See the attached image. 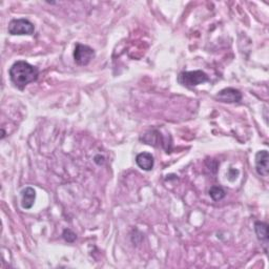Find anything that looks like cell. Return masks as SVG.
Returning a JSON list of instances; mask_svg holds the SVG:
<instances>
[{
	"instance_id": "cell-11",
	"label": "cell",
	"mask_w": 269,
	"mask_h": 269,
	"mask_svg": "<svg viewBox=\"0 0 269 269\" xmlns=\"http://www.w3.org/2000/svg\"><path fill=\"white\" fill-rule=\"evenodd\" d=\"M62 236H63V239L68 243H73L74 241L77 239V236H76V233L73 232L71 229H64L63 233H62Z\"/></svg>"
},
{
	"instance_id": "cell-4",
	"label": "cell",
	"mask_w": 269,
	"mask_h": 269,
	"mask_svg": "<svg viewBox=\"0 0 269 269\" xmlns=\"http://www.w3.org/2000/svg\"><path fill=\"white\" fill-rule=\"evenodd\" d=\"M95 58V51L91 46L77 43L74 50V60L81 66L87 65Z\"/></svg>"
},
{
	"instance_id": "cell-3",
	"label": "cell",
	"mask_w": 269,
	"mask_h": 269,
	"mask_svg": "<svg viewBox=\"0 0 269 269\" xmlns=\"http://www.w3.org/2000/svg\"><path fill=\"white\" fill-rule=\"evenodd\" d=\"M9 34L13 36H22V35H33L35 32V26L30 20L20 18L13 19L9 23L8 27Z\"/></svg>"
},
{
	"instance_id": "cell-2",
	"label": "cell",
	"mask_w": 269,
	"mask_h": 269,
	"mask_svg": "<svg viewBox=\"0 0 269 269\" xmlns=\"http://www.w3.org/2000/svg\"><path fill=\"white\" fill-rule=\"evenodd\" d=\"M209 77L207 74L203 71H190V72H182L178 76V82L183 86L194 87L207 82Z\"/></svg>"
},
{
	"instance_id": "cell-12",
	"label": "cell",
	"mask_w": 269,
	"mask_h": 269,
	"mask_svg": "<svg viewBox=\"0 0 269 269\" xmlns=\"http://www.w3.org/2000/svg\"><path fill=\"white\" fill-rule=\"evenodd\" d=\"M238 175H239V170L234 169V168H230L228 170V174H227V177H228L229 181H234L238 178Z\"/></svg>"
},
{
	"instance_id": "cell-8",
	"label": "cell",
	"mask_w": 269,
	"mask_h": 269,
	"mask_svg": "<svg viewBox=\"0 0 269 269\" xmlns=\"http://www.w3.org/2000/svg\"><path fill=\"white\" fill-rule=\"evenodd\" d=\"M21 206L24 209H31L36 200V191L32 187H25L21 191Z\"/></svg>"
},
{
	"instance_id": "cell-5",
	"label": "cell",
	"mask_w": 269,
	"mask_h": 269,
	"mask_svg": "<svg viewBox=\"0 0 269 269\" xmlns=\"http://www.w3.org/2000/svg\"><path fill=\"white\" fill-rule=\"evenodd\" d=\"M216 98L220 102L238 103L242 100V93H241L239 89H236L233 87H226L217 94Z\"/></svg>"
},
{
	"instance_id": "cell-7",
	"label": "cell",
	"mask_w": 269,
	"mask_h": 269,
	"mask_svg": "<svg viewBox=\"0 0 269 269\" xmlns=\"http://www.w3.org/2000/svg\"><path fill=\"white\" fill-rule=\"evenodd\" d=\"M136 163L141 169L149 171L154 168V156L149 153H141L136 157Z\"/></svg>"
},
{
	"instance_id": "cell-10",
	"label": "cell",
	"mask_w": 269,
	"mask_h": 269,
	"mask_svg": "<svg viewBox=\"0 0 269 269\" xmlns=\"http://www.w3.org/2000/svg\"><path fill=\"white\" fill-rule=\"evenodd\" d=\"M209 196L215 201H220V200H222L226 196V192L221 186H212L209 189Z\"/></svg>"
},
{
	"instance_id": "cell-1",
	"label": "cell",
	"mask_w": 269,
	"mask_h": 269,
	"mask_svg": "<svg viewBox=\"0 0 269 269\" xmlns=\"http://www.w3.org/2000/svg\"><path fill=\"white\" fill-rule=\"evenodd\" d=\"M9 74L13 84L22 91L27 84L38 79L39 70L36 66L27 63L26 61L20 60L11 66Z\"/></svg>"
},
{
	"instance_id": "cell-6",
	"label": "cell",
	"mask_w": 269,
	"mask_h": 269,
	"mask_svg": "<svg viewBox=\"0 0 269 269\" xmlns=\"http://www.w3.org/2000/svg\"><path fill=\"white\" fill-rule=\"evenodd\" d=\"M256 169L260 176L267 177L269 172V155L267 150H260L256 155Z\"/></svg>"
},
{
	"instance_id": "cell-9",
	"label": "cell",
	"mask_w": 269,
	"mask_h": 269,
	"mask_svg": "<svg viewBox=\"0 0 269 269\" xmlns=\"http://www.w3.org/2000/svg\"><path fill=\"white\" fill-rule=\"evenodd\" d=\"M254 230H256L258 239L262 241V242H264L265 245H267L268 244V225L264 222L258 221V222L254 223Z\"/></svg>"
}]
</instances>
